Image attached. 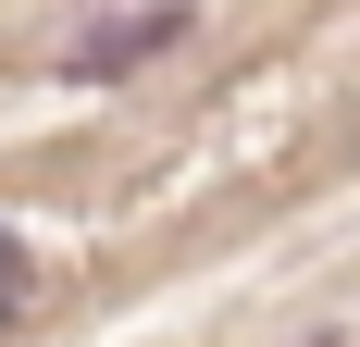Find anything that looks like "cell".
<instances>
[{
  "mask_svg": "<svg viewBox=\"0 0 360 347\" xmlns=\"http://www.w3.org/2000/svg\"><path fill=\"white\" fill-rule=\"evenodd\" d=\"M186 37V0H124V13H87V37L63 50V74H124L149 50H174Z\"/></svg>",
  "mask_w": 360,
  "mask_h": 347,
  "instance_id": "1",
  "label": "cell"
}]
</instances>
